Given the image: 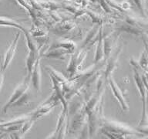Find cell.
Masks as SVG:
<instances>
[{
	"instance_id": "ba28073f",
	"label": "cell",
	"mask_w": 148,
	"mask_h": 139,
	"mask_svg": "<svg viewBox=\"0 0 148 139\" xmlns=\"http://www.w3.org/2000/svg\"><path fill=\"white\" fill-rule=\"evenodd\" d=\"M122 45L116 47V49H113V51L111 52L110 55L107 58L106 61V66L105 71H104V75H105V78L107 79L109 76H110L112 75V73L114 70L116 69V67H117L118 61H119V57H120V53L122 51Z\"/></svg>"
},
{
	"instance_id": "e0dca14e",
	"label": "cell",
	"mask_w": 148,
	"mask_h": 139,
	"mask_svg": "<svg viewBox=\"0 0 148 139\" xmlns=\"http://www.w3.org/2000/svg\"><path fill=\"white\" fill-rule=\"evenodd\" d=\"M134 3L139 9V11L140 12V13L143 16H145L146 12V2L147 0H134Z\"/></svg>"
},
{
	"instance_id": "3957f363",
	"label": "cell",
	"mask_w": 148,
	"mask_h": 139,
	"mask_svg": "<svg viewBox=\"0 0 148 139\" xmlns=\"http://www.w3.org/2000/svg\"><path fill=\"white\" fill-rule=\"evenodd\" d=\"M60 102V100L55 94V92L53 93L48 99L46 100L42 104H41L38 107H36L35 111L29 113L31 118L36 121L37 120H39V118H42L43 116L48 114Z\"/></svg>"
},
{
	"instance_id": "5b68a950",
	"label": "cell",
	"mask_w": 148,
	"mask_h": 139,
	"mask_svg": "<svg viewBox=\"0 0 148 139\" xmlns=\"http://www.w3.org/2000/svg\"><path fill=\"white\" fill-rule=\"evenodd\" d=\"M134 81L136 83V87L138 89V91L140 95L141 100H142V104H143V112H142V118H141L140 123V125H143L145 123V120L147 118V102H146V99H147V90H146L145 85L143 83L142 76L139 73L138 70L134 68Z\"/></svg>"
},
{
	"instance_id": "2e32d148",
	"label": "cell",
	"mask_w": 148,
	"mask_h": 139,
	"mask_svg": "<svg viewBox=\"0 0 148 139\" xmlns=\"http://www.w3.org/2000/svg\"><path fill=\"white\" fill-rule=\"evenodd\" d=\"M30 95H31V93L29 91V89H28L15 103L12 104L11 107H19L24 106L25 104H28L29 102Z\"/></svg>"
},
{
	"instance_id": "30bf717a",
	"label": "cell",
	"mask_w": 148,
	"mask_h": 139,
	"mask_svg": "<svg viewBox=\"0 0 148 139\" xmlns=\"http://www.w3.org/2000/svg\"><path fill=\"white\" fill-rule=\"evenodd\" d=\"M107 81H108L109 85L110 87L111 90H112L114 97H116V99L117 100V101L119 102V104H120L123 111H129V105L127 104L124 94L121 90V89L118 87V85L116 84L115 81L113 79L112 76H109L108 78H107Z\"/></svg>"
},
{
	"instance_id": "8fae6325",
	"label": "cell",
	"mask_w": 148,
	"mask_h": 139,
	"mask_svg": "<svg viewBox=\"0 0 148 139\" xmlns=\"http://www.w3.org/2000/svg\"><path fill=\"white\" fill-rule=\"evenodd\" d=\"M40 59L41 55L40 53L38 56L36 62H35L34 67L32 69V71L30 75V82L33 86V87L39 91L40 86H41V67H40Z\"/></svg>"
},
{
	"instance_id": "9a60e30c",
	"label": "cell",
	"mask_w": 148,
	"mask_h": 139,
	"mask_svg": "<svg viewBox=\"0 0 148 139\" xmlns=\"http://www.w3.org/2000/svg\"><path fill=\"white\" fill-rule=\"evenodd\" d=\"M39 53L38 52H35V51H29L27 57H26V61H25V65H26V70H27L28 75L30 76L31 73L32 71L33 67H34L35 62L36 60Z\"/></svg>"
},
{
	"instance_id": "ac0fdd59",
	"label": "cell",
	"mask_w": 148,
	"mask_h": 139,
	"mask_svg": "<svg viewBox=\"0 0 148 139\" xmlns=\"http://www.w3.org/2000/svg\"><path fill=\"white\" fill-rule=\"evenodd\" d=\"M3 83H4V74H3V71L0 70V92L3 86Z\"/></svg>"
},
{
	"instance_id": "277c9868",
	"label": "cell",
	"mask_w": 148,
	"mask_h": 139,
	"mask_svg": "<svg viewBox=\"0 0 148 139\" xmlns=\"http://www.w3.org/2000/svg\"><path fill=\"white\" fill-rule=\"evenodd\" d=\"M29 83H30V76L27 75V76L25 77L23 81L21 83H19L14 90L13 93L12 94L11 97H9V99L8 100V101L6 102V104H5L4 107H2V112L3 114H5L7 111L12 106V104L15 103L26 90L29 88Z\"/></svg>"
},
{
	"instance_id": "52a82bcc",
	"label": "cell",
	"mask_w": 148,
	"mask_h": 139,
	"mask_svg": "<svg viewBox=\"0 0 148 139\" xmlns=\"http://www.w3.org/2000/svg\"><path fill=\"white\" fill-rule=\"evenodd\" d=\"M68 110L62 109L60 113V115L58 118L57 125L56 127V130L53 132V134L49 136L48 138H63L66 135L67 127H68Z\"/></svg>"
},
{
	"instance_id": "7c38bea8",
	"label": "cell",
	"mask_w": 148,
	"mask_h": 139,
	"mask_svg": "<svg viewBox=\"0 0 148 139\" xmlns=\"http://www.w3.org/2000/svg\"><path fill=\"white\" fill-rule=\"evenodd\" d=\"M103 60L106 61L113 51L114 46V41L112 34H109L106 36H103Z\"/></svg>"
},
{
	"instance_id": "ffe728a7",
	"label": "cell",
	"mask_w": 148,
	"mask_h": 139,
	"mask_svg": "<svg viewBox=\"0 0 148 139\" xmlns=\"http://www.w3.org/2000/svg\"><path fill=\"white\" fill-rule=\"evenodd\" d=\"M1 123H2V122H1V121H0V125H1Z\"/></svg>"
},
{
	"instance_id": "9c48e42d",
	"label": "cell",
	"mask_w": 148,
	"mask_h": 139,
	"mask_svg": "<svg viewBox=\"0 0 148 139\" xmlns=\"http://www.w3.org/2000/svg\"><path fill=\"white\" fill-rule=\"evenodd\" d=\"M86 56V50L79 51L78 53H73V55L70 58V61H69L66 70L69 77H73L76 75L78 67L81 66L82 63L85 59Z\"/></svg>"
},
{
	"instance_id": "5bb4252c",
	"label": "cell",
	"mask_w": 148,
	"mask_h": 139,
	"mask_svg": "<svg viewBox=\"0 0 148 139\" xmlns=\"http://www.w3.org/2000/svg\"><path fill=\"white\" fill-rule=\"evenodd\" d=\"M97 50L94 56V63H98L103 60V35H102V25L99 28V34L97 39Z\"/></svg>"
},
{
	"instance_id": "8992f818",
	"label": "cell",
	"mask_w": 148,
	"mask_h": 139,
	"mask_svg": "<svg viewBox=\"0 0 148 139\" xmlns=\"http://www.w3.org/2000/svg\"><path fill=\"white\" fill-rule=\"evenodd\" d=\"M21 36V31L16 35V36L14 38L13 41L12 42V43L10 44V46L6 50V52L5 53L3 58H2V63H1V68L0 70L4 72L5 70L8 68L9 64L11 63L12 60L14 58V56L16 54V50H17V46L18 43V39L20 38Z\"/></svg>"
},
{
	"instance_id": "6da1fadb",
	"label": "cell",
	"mask_w": 148,
	"mask_h": 139,
	"mask_svg": "<svg viewBox=\"0 0 148 139\" xmlns=\"http://www.w3.org/2000/svg\"><path fill=\"white\" fill-rule=\"evenodd\" d=\"M102 133L110 138H121L128 135L140 134V132L123 123L107 120L103 118L101 120Z\"/></svg>"
},
{
	"instance_id": "4fadbf2b",
	"label": "cell",
	"mask_w": 148,
	"mask_h": 139,
	"mask_svg": "<svg viewBox=\"0 0 148 139\" xmlns=\"http://www.w3.org/2000/svg\"><path fill=\"white\" fill-rule=\"evenodd\" d=\"M99 28H100V25L99 27H93L90 30V32L88 33L84 39L82 48H85L86 46H91L97 41L99 34Z\"/></svg>"
},
{
	"instance_id": "7a4b0ae2",
	"label": "cell",
	"mask_w": 148,
	"mask_h": 139,
	"mask_svg": "<svg viewBox=\"0 0 148 139\" xmlns=\"http://www.w3.org/2000/svg\"><path fill=\"white\" fill-rule=\"evenodd\" d=\"M44 56L57 60H65L66 55L73 53L75 50V44L72 41H62L56 43L53 45Z\"/></svg>"
},
{
	"instance_id": "d6986e66",
	"label": "cell",
	"mask_w": 148,
	"mask_h": 139,
	"mask_svg": "<svg viewBox=\"0 0 148 139\" xmlns=\"http://www.w3.org/2000/svg\"><path fill=\"white\" fill-rule=\"evenodd\" d=\"M147 126H148V115H147Z\"/></svg>"
}]
</instances>
